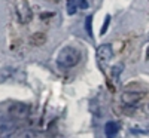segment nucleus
<instances>
[{
    "instance_id": "obj_10",
    "label": "nucleus",
    "mask_w": 149,
    "mask_h": 138,
    "mask_svg": "<svg viewBox=\"0 0 149 138\" xmlns=\"http://www.w3.org/2000/svg\"><path fill=\"white\" fill-rule=\"evenodd\" d=\"M18 138H36V134H34L33 131L27 129V131H22V132L18 135Z\"/></svg>"
},
{
    "instance_id": "obj_1",
    "label": "nucleus",
    "mask_w": 149,
    "mask_h": 138,
    "mask_svg": "<svg viewBox=\"0 0 149 138\" xmlns=\"http://www.w3.org/2000/svg\"><path fill=\"white\" fill-rule=\"evenodd\" d=\"M79 61H81V52L72 46L63 48L57 57V64L63 68H73L74 66L79 64Z\"/></svg>"
},
{
    "instance_id": "obj_4",
    "label": "nucleus",
    "mask_w": 149,
    "mask_h": 138,
    "mask_svg": "<svg viewBox=\"0 0 149 138\" xmlns=\"http://www.w3.org/2000/svg\"><path fill=\"white\" fill-rule=\"evenodd\" d=\"M15 129H17V125L10 116H0V135L8 137L10 134H14Z\"/></svg>"
},
{
    "instance_id": "obj_6",
    "label": "nucleus",
    "mask_w": 149,
    "mask_h": 138,
    "mask_svg": "<svg viewBox=\"0 0 149 138\" xmlns=\"http://www.w3.org/2000/svg\"><path fill=\"white\" fill-rule=\"evenodd\" d=\"M140 98H142V94H136V92H127L122 95L124 103H127V104H136Z\"/></svg>"
},
{
    "instance_id": "obj_14",
    "label": "nucleus",
    "mask_w": 149,
    "mask_h": 138,
    "mask_svg": "<svg viewBox=\"0 0 149 138\" xmlns=\"http://www.w3.org/2000/svg\"><path fill=\"white\" fill-rule=\"evenodd\" d=\"M0 138H5V137H2V135H0Z\"/></svg>"
},
{
    "instance_id": "obj_8",
    "label": "nucleus",
    "mask_w": 149,
    "mask_h": 138,
    "mask_svg": "<svg viewBox=\"0 0 149 138\" xmlns=\"http://www.w3.org/2000/svg\"><path fill=\"white\" fill-rule=\"evenodd\" d=\"M76 5L78 3L74 2V0H67V12H69L70 15H73L74 12H76V8H78Z\"/></svg>"
},
{
    "instance_id": "obj_11",
    "label": "nucleus",
    "mask_w": 149,
    "mask_h": 138,
    "mask_svg": "<svg viewBox=\"0 0 149 138\" xmlns=\"http://www.w3.org/2000/svg\"><path fill=\"white\" fill-rule=\"evenodd\" d=\"M109 22H110V17L107 15V17H106V19H104V24H103V27H102V30H100V36L106 34V31H107V27H109Z\"/></svg>"
},
{
    "instance_id": "obj_5",
    "label": "nucleus",
    "mask_w": 149,
    "mask_h": 138,
    "mask_svg": "<svg viewBox=\"0 0 149 138\" xmlns=\"http://www.w3.org/2000/svg\"><path fill=\"white\" fill-rule=\"evenodd\" d=\"M118 131H119V125L116 123V122H107L106 125H104V134H106V137H109V138H113L116 134H118Z\"/></svg>"
},
{
    "instance_id": "obj_9",
    "label": "nucleus",
    "mask_w": 149,
    "mask_h": 138,
    "mask_svg": "<svg viewBox=\"0 0 149 138\" xmlns=\"http://www.w3.org/2000/svg\"><path fill=\"white\" fill-rule=\"evenodd\" d=\"M121 71H122V64L115 66V67H113V70H112V77H113L115 80H118V76L121 74Z\"/></svg>"
},
{
    "instance_id": "obj_12",
    "label": "nucleus",
    "mask_w": 149,
    "mask_h": 138,
    "mask_svg": "<svg viewBox=\"0 0 149 138\" xmlns=\"http://www.w3.org/2000/svg\"><path fill=\"white\" fill-rule=\"evenodd\" d=\"M78 3L81 5V8H82V9H86V8H88V3H86V2H85V0H79V2H78Z\"/></svg>"
},
{
    "instance_id": "obj_7",
    "label": "nucleus",
    "mask_w": 149,
    "mask_h": 138,
    "mask_svg": "<svg viewBox=\"0 0 149 138\" xmlns=\"http://www.w3.org/2000/svg\"><path fill=\"white\" fill-rule=\"evenodd\" d=\"M85 30L90 34V37H93V17L91 15L86 17V19H85Z\"/></svg>"
},
{
    "instance_id": "obj_3",
    "label": "nucleus",
    "mask_w": 149,
    "mask_h": 138,
    "mask_svg": "<svg viewBox=\"0 0 149 138\" xmlns=\"http://www.w3.org/2000/svg\"><path fill=\"white\" fill-rule=\"evenodd\" d=\"M112 55H113V49H112V46L109 43H104V45L97 48V61L100 64V67H104L107 64L112 58Z\"/></svg>"
},
{
    "instance_id": "obj_13",
    "label": "nucleus",
    "mask_w": 149,
    "mask_h": 138,
    "mask_svg": "<svg viewBox=\"0 0 149 138\" xmlns=\"http://www.w3.org/2000/svg\"><path fill=\"white\" fill-rule=\"evenodd\" d=\"M148 58H149V49H148Z\"/></svg>"
},
{
    "instance_id": "obj_2",
    "label": "nucleus",
    "mask_w": 149,
    "mask_h": 138,
    "mask_svg": "<svg viewBox=\"0 0 149 138\" xmlns=\"http://www.w3.org/2000/svg\"><path fill=\"white\" fill-rule=\"evenodd\" d=\"M8 113L14 119H26L30 115V107L24 103H12L8 108Z\"/></svg>"
}]
</instances>
